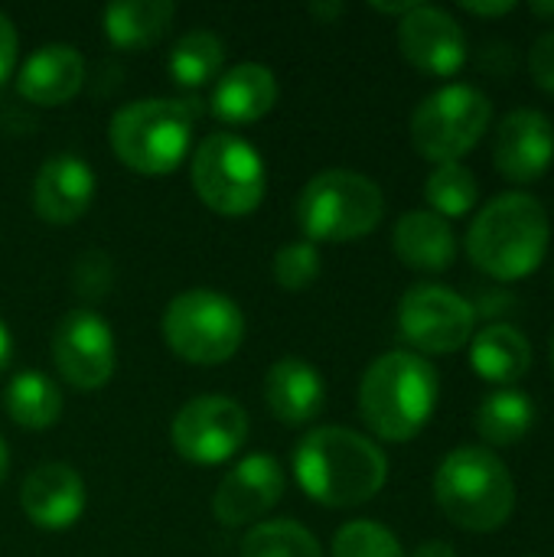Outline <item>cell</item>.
Here are the masks:
<instances>
[{
	"label": "cell",
	"instance_id": "6da1fadb",
	"mask_svg": "<svg viewBox=\"0 0 554 557\" xmlns=\"http://www.w3.org/2000/svg\"><path fill=\"white\" fill-rule=\"evenodd\" d=\"M294 476L300 490L330 509H353L382 493L389 457L366 434L349 428H317L294 450Z\"/></svg>",
	"mask_w": 554,
	"mask_h": 557
},
{
	"label": "cell",
	"instance_id": "7a4b0ae2",
	"mask_svg": "<svg viewBox=\"0 0 554 557\" xmlns=\"http://www.w3.org/2000/svg\"><path fill=\"white\" fill-rule=\"evenodd\" d=\"M438 369L408 349L379 356L359 382V414L366 428L389 441L405 444L418 437L438 408Z\"/></svg>",
	"mask_w": 554,
	"mask_h": 557
},
{
	"label": "cell",
	"instance_id": "3957f363",
	"mask_svg": "<svg viewBox=\"0 0 554 557\" xmlns=\"http://www.w3.org/2000/svg\"><path fill=\"white\" fill-rule=\"evenodd\" d=\"M549 212L529 193H503L490 199L467 228L470 261L500 284L529 277L549 251Z\"/></svg>",
	"mask_w": 554,
	"mask_h": 557
},
{
	"label": "cell",
	"instance_id": "277c9868",
	"mask_svg": "<svg viewBox=\"0 0 554 557\" xmlns=\"http://www.w3.org/2000/svg\"><path fill=\"white\" fill-rule=\"evenodd\" d=\"M434 499L457 529L496 532L516 512V480L490 447L467 444L441 460Z\"/></svg>",
	"mask_w": 554,
	"mask_h": 557
},
{
	"label": "cell",
	"instance_id": "5b68a950",
	"mask_svg": "<svg viewBox=\"0 0 554 557\" xmlns=\"http://www.w3.org/2000/svg\"><path fill=\"white\" fill-rule=\"evenodd\" d=\"M193 121V101L140 98L114 111L108 140L127 170L140 176H163L173 173L189 153Z\"/></svg>",
	"mask_w": 554,
	"mask_h": 557
},
{
	"label": "cell",
	"instance_id": "8992f818",
	"mask_svg": "<svg viewBox=\"0 0 554 557\" xmlns=\"http://www.w3.org/2000/svg\"><path fill=\"white\" fill-rule=\"evenodd\" d=\"M382 215L385 196L379 183L356 170H323L304 186L297 199V222L313 245L366 238L376 232Z\"/></svg>",
	"mask_w": 554,
	"mask_h": 557
},
{
	"label": "cell",
	"instance_id": "52a82bcc",
	"mask_svg": "<svg viewBox=\"0 0 554 557\" xmlns=\"http://www.w3.org/2000/svg\"><path fill=\"white\" fill-rule=\"evenodd\" d=\"M163 339L180 359L193 366H222L242 349V307L209 287L183 290L163 313Z\"/></svg>",
	"mask_w": 554,
	"mask_h": 557
},
{
	"label": "cell",
	"instance_id": "ba28073f",
	"mask_svg": "<svg viewBox=\"0 0 554 557\" xmlns=\"http://www.w3.org/2000/svg\"><path fill=\"white\" fill-rule=\"evenodd\" d=\"M193 186L219 215H251L268 193L261 153L232 131L209 134L193 153Z\"/></svg>",
	"mask_w": 554,
	"mask_h": 557
},
{
	"label": "cell",
	"instance_id": "9c48e42d",
	"mask_svg": "<svg viewBox=\"0 0 554 557\" xmlns=\"http://www.w3.org/2000/svg\"><path fill=\"white\" fill-rule=\"evenodd\" d=\"M493 121V101L467 82L431 91L411 114V140L431 163H460Z\"/></svg>",
	"mask_w": 554,
	"mask_h": 557
},
{
	"label": "cell",
	"instance_id": "30bf717a",
	"mask_svg": "<svg viewBox=\"0 0 554 557\" xmlns=\"http://www.w3.org/2000/svg\"><path fill=\"white\" fill-rule=\"evenodd\" d=\"M477 313L444 284H415L398 300V333L418 356H451L473 339Z\"/></svg>",
	"mask_w": 554,
	"mask_h": 557
},
{
	"label": "cell",
	"instance_id": "8fae6325",
	"mask_svg": "<svg viewBox=\"0 0 554 557\" xmlns=\"http://www.w3.org/2000/svg\"><path fill=\"white\" fill-rule=\"evenodd\" d=\"M170 437L186 463L216 467L248 441V411L225 395H199L176 411Z\"/></svg>",
	"mask_w": 554,
	"mask_h": 557
},
{
	"label": "cell",
	"instance_id": "7c38bea8",
	"mask_svg": "<svg viewBox=\"0 0 554 557\" xmlns=\"http://www.w3.org/2000/svg\"><path fill=\"white\" fill-rule=\"evenodd\" d=\"M49 349L56 372L78 392H95L114 375V333L95 310H69Z\"/></svg>",
	"mask_w": 554,
	"mask_h": 557
},
{
	"label": "cell",
	"instance_id": "4fadbf2b",
	"mask_svg": "<svg viewBox=\"0 0 554 557\" xmlns=\"http://www.w3.org/2000/svg\"><path fill=\"white\" fill-rule=\"evenodd\" d=\"M398 49L402 55L438 78H451L467 62V36L464 26L444 7L415 3L398 20Z\"/></svg>",
	"mask_w": 554,
	"mask_h": 557
},
{
	"label": "cell",
	"instance_id": "5bb4252c",
	"mask_svg": "<svg viewBox=\"0 0 554 557\" xmlns=\"http://www.w3.org/2000/svg\"><path fill=\"white\" fill-rule=\"evenodd\" d=\"M284 486V467L268 454H251L222 476L212 496V516L229 529L251 525L281 503Z\"/></svg>",
	"mask_w": 554,
	"mask_h": 557
},
{
	"label": "cell",
	"instance_id": "9a60e30c",
	"mask_svg": "<svg viewBox=\"0 0 554 557\" xmlns=\"http://www.w3.org/2000/svg\"><path fill=\"white\" fill-rule=\"evenodd\" d=\"M554 160V124L539 108L509 111L493 140V163L513 183H535Z\"/></svg>",
	"mask_w": 554,
	"mask_h": 557
},
{
	"label": "cell",
	"instance_id": "2e32d148",
	"mask_svg": "<svg viewBox=\"0 0 554 557\" xmlns=\"http://www.w3.org/2000/svg\"><path fill=\"white\" fill-rule=\"evenodd\" d=\"M95 199V173L75 153L49 157L33 180V209L49 225L78 222Z\"/></svg>",
	"mask_w": 554,
	"mask_h": 557
},
{
	"label": "cell",
	"instance_id": "e0dca14e",
	"mask_svg": "<svg viewBox=\"0 0 554 557\" xmlns=\"http://www.w3.org/2000/svg\"><path fill=\"white\" fill-rule=\"evenodd\" d=\"M20 506L36 529H72L85 512V480L69 463H42L23 480Z\"/></svg>",
	"mask_w": 554,
	"mask_h": 557
},
{
	"label": "cell",
	"instance_id": "ac0fdd59",
	"mask_svg": "<svg viewBox=\"0 0 554 557\" xmlns=\"http://www.w3.org/2000/svg\"><path fill=\"white\" fill-rule=\"evenodd\" d=\"M85 82V59L75 46L69 42H49L39 46L16 75V91L39 104V108H56L72 101L82 91Z\"/></svg>",
	"mask_w": 554,
	"mask_h": 557
},
{
	"label": "cell",
	"instance_id": "d6986e66",
	"mask_svg": "<svg viewBox=\"0 0 554 557\" xmlns=\"http://www.w3.org/2000/svg\"><path fill=\"white\" fill-rule=\"evenodd\" d=\"M264 401L281 424L287 428L310 424L327 405L323 375L307 359L284 356L264 375Z\"/></svg>",
	"mask_w": 554,
	"mask_h": 557
},
{
	"label": "cell",
	"instance_id": "ffe728a7",
	"mask_svg": "<svg viewBox=\"0 0 554 557\" xmlns=\"http://www.w3.org/2000/svg\"><path fill=\"white\" fill-rule=\"evenodd\" d=\"M278 104V78L261 62H242L212 85L209 108L225 124H251Z\"/></svg>",
	"mask_w": 554,
	"mask_h": 557
},
{
	"label": "cell",
	"instance_id": "44dd1931",
	"mask_svg": "<svg viewBox=\"0 0 554 557\" xmlns=\"http://www.w3.org/2000/svg\"><path fill=\"white\" fill-rule=\"evenodd\" d=\"M392 248L398 261L411 271L441 274L457 258V235L447 219L431 209H411L395 222Z\"/></svg>",
	"mask_w": 554,
	"mask_h": 557
},
{
	"label": "cell",
	"instance_id": "7402d4cb",
	"mask_svg": "<svg viewBox=\"0 0 554 557\" xmlns=\"http://www.w3.org/2000/svg\"><path fill=\"white\" fill-rule=\"evenodd\" d=\"M470 366L480 379L513 388L532 369V343L513 323H490L470 339Z\"/></svg>",
	"mask_w": 554,
	"mask_h": 557
},
{
	"label": "cell",
	"instance_id": "603a6c76",
	"mask_svg": "<svg viewBox=\"0 0 554 557\" xmlns=\"http://www.w3.org/2000/svg\"><path fill=\"white\" fill-rule=\"evenodd\" d=\"M176 16L170 0H118L101 10V29L118 49H150Z\"/></svg>",
	"mask_w": 554,
	"mask_h": 557
},
{
	"label": "cell",
	"instance_id": "cb8c5ba5",
	"mask_svg": "<svg viewBox=\"0 0 554 557\" xmlns=\"http://www.w3.org/2000/svg\"><path fill=\"white\" fill-rule=\"evenodd\" d=\"M535 424V401L519 388H496L477 408V434L487 447H516Z\"/></svg>",
	"mask_w": 554,
	"mask_h": 557
},
{
	"label": "cell",
	"instance_id": "d4e9b609",
	"mask_svg": "<svg viewBox=\"0 0 554 557\" xmlns=\"http://www.w3.org/2000/svg\"><path fill=\"white\" fill-rule=\"evenodd\" d=\"M3 408L13 424H20L26 431H42L59 421L62 392L42 372H20L10 379V385L3 392Z\"/></svg>",
	"mask_w": 554,
	"mask_h": 557
},
{
	"label": "cell",
	"instance_id": "484cf974",
	"mask_svg": "<svg viewBox=\"0 0 554 557\" xmlns=\"http://www.w3.org/2000/svg\"><path fill=\"white\" fill-rule=\"evenodd\" d=\"M225 42L212 29H189L170 52V78L180 88H202L222 75Z\"/></svg>",
	"mask_w": 554,
	"mask_h": 557
},
{
	"label": "cell",
	"instance_id": "4316f807",
	"mask_svg": "<svg viewBox=\"0 0 554 557\" xmlns=\"http://www.w3.org/2000/svg\"><path fill=\"white\" fill-rule=\"evenodd\" d=\"M424 199L428 209L441 219H460L467 215L480 199V183L470 166L464 163H434V170L424 180Z\"/></svg>",
	"mask_w": 554,
	"mask_h": 557
},
{
	"label": "cell",
	"instance_id": "83f0119b",
	"mask_svg": "<svg viewBox=\"0 0 554 557\" xmlns=\"http://www.w3.org/2000/svg\"><path fill=\"white\" fill-rule=\"evenodd\" d=\"M242 557H323L320 542L291 519L258 522L242 539Z\"/></svg>",
	"mask_w": 554,
	"mask_h": 557
},
{
	"label": "cell",
	"instance_id": "f1b7e54d",
	"mask_svg": "<svg viewBox=\"0 0 554 557\" xmlns=\"http://www.w3.org/2000/svg\"><path fill=\"white\" fill-rule=\"evenodd\" d=\"M333 557H405L402 542L379 522L356 519L333 535Z\"/></svg>",
	"mask_w": 554,
	"mask_h": 557
},
{
	"label": "cell",
	"instance_id": "f546056e",
	"mask_svg": "<svg viewBox=\"0 0 554 557\" xmlns=\"http://www.w3.org/2000/svg\"><path fill=\"white\" fill-rule=\"evenodd\" d=\"M320 277V251L313 242H291L274 255V281L284 290H307Z\"/></svg>",
	"mask_w": 554,
	"mask_h": 557
},
{
	"label": "cell",
	"instance_id": "4dcf8cb0",
	"mask_svg": "<svg viewBox=\"0 0 554 557\" xmlns=\"http://www.w3.org/2000/svg\"><path fill=\"white\" fill-rule=\"evenodd\" d=\"M529 72H532V82L542 91L554 95V26L532 42V49H529Z\"/></svg>",
	"mask_w": 554,
	"mask_h": 557
},
{
	"label": "cell",
	"instance_id": "1f68e13d",
	"mask_svg": "<svg viewBox=\"0 0 554 557\" xmlns=\"http://www.w3.org/2000/svg\"><path fill=\"white\" fill-rule=\"evenodd\" d=\"M470 304H473V313H477V317L500 320V317H506L519 300H516V294H509L506 287H490L487 294H480V297L470 300Z\"/></svg>",
	"mask_w": 554,
	"mask_h": 557
},
{
	"label": "cell",
	"instance_id": "d6a6232c",
	"mask_svg": "<svg viewBox=\"0 0 554 557\" xmlns=\"http://www.w3.org/2000/svg\"><path fill=\"white\" fill-rule=\"evenodd\" d=\"M13 62H16V29H13L10 16L0 10V85L10 78Z\"/></svg>",
	"mask_w": 554,
	"mask_h": 557
},
{
	"label": "cell",
	"instance_id": "836d02e7",
	"mask_svg": "<svg viewBox=\"0 0 554 557\" xmlns=\"http://www.w3.org/2000/svg\"><path fill=\"white\" fill-rule=\"evenodd\" d=\"M464 10L473 13V16H506V13L516 10V3L513 0H503V3H464Z\"/></svg>",
	"mask_w": 554,
	"mask_h": 557
},
{
	"label": "cell",
	"instance_id": "e575fe53",
	"mask_svg": "<svg viewBox=\"0 0 554 557\" xmlns=\"http://www.w3.org/2000/svg\"><path fill=\"white\" fill-rule=\"evenodd\" d=\"M411 557H460V555H457V548H454L451 542L431 539V542H421V545L415 548V555Z\"/></svg>",
	"mask_w": 554,
	"mask_h": 557
},
{
	"label": "cell",
	"instance_id": "d590c367",
	"mask_svg": "<svg viewBox=\"0 0 554 557\" xmlns=\"http://www.w3.org/2000/svg\"><path fill=\"white\" fill-rule=\"evenodd\" d=\"M10 356H13V339H10V330H7V323L0 320V372L7 369Z\"/></svg>",
	"mask_w": 554,
	"mask_h": 557
},
{
	"label": "cell",
	"instance_id": "8d00e7d4",
	"mask_svg": "<svg viewBox=\"0 0 554 557\" xmlns=\"http://www.w3.org/2000/svg\"><path fill=\"white\" fill-rule=\"evenodd\" d=\"M376 10H382V13H398V16H405L411 7H415V0H405V3H372Z\"/></svg>",
	"mask_w": 554,
	"mask_h": 557
},
{
	"label": "cell",
	"instance_id": "74e56055",
	"mask_svg": "<svg viewBox=\"0 0 554 557\" xmlns=\"http://www.w3.org/2000/svg\"><path fill=\"white\" fill-rule=\"evenodd\" d=\"M343 10H346L343 3H313V7H310L313 16H336V13H343Z\"/></svg>",
	"mask_w": 554,
	"mask_h": 557
},
{
	"label": "cell",
	"instance_id": "f35d334b",
	"mask_svg": "<svg viewBox=\"0 0 554 557\" xmlns=\"http://www.w3.org/2000/svg\"><path fill=\"white\" fill-rule=\"evenodd\" d=\"M7 470H10V450H7V444L0 437V483L7 480Z\"/></svg>",
	"mask_w": 554,
	"mask_h": 557
},
{
	"label": "cell",
	"instance_id": "ab89813d",
	"mask_svg": "<svg viewBox=\"0 0 554 557\" xmlns=\"http://www.w3.org/2000/svg\"><path fill=\"white\" fill-rule=\"evenodd\" d=\"M529 10L535 16H554V3H529Z\"/></svg>",
	"mask_w": 554,
	"mask_h": 557
},
{
	"label": "cell",
	"instance_id": "60d3db41",
	"mask_svg": "<svg viewBox=\"0 0 554 557\" xmlns=\"http://www.w3.org/2000/svg\"><path fill=\"white\" fill-rule=\"evenodd\" d=\"M549 359H552V372H554V333H552V343H549Z\"/></svg>",
	"mask_w": 554,
	"mask_h": 557
},
{
	"label": "cell",
	"instance_id": "b9f144b4",
	"mask_svg": "<svg viewBox=\"0 0 554 557\" xmlns=\"http://www.w3.org/2000/svg\"><path fill=\"white\" fill-rule=\"evenodd\" d=\"M529 557H535V555H529Z\"/></svg>",
	"mask_w": 554,
	"mask_h": 557
}]
</instances>
